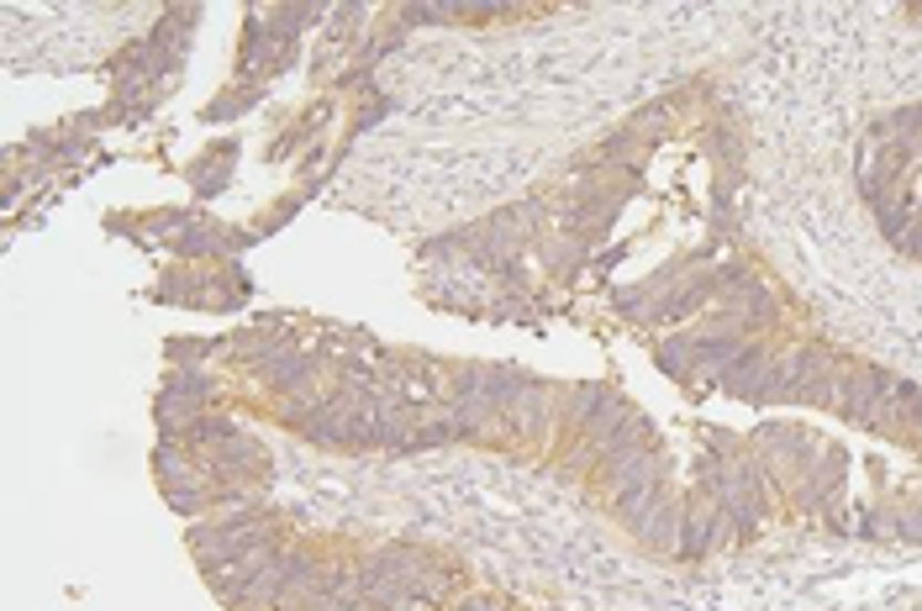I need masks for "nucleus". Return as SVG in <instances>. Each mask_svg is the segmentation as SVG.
Returning a JSON list of instances; mask_svg holds the SVG:
<instances>
[{"mask_svg":"<svg viewBox=\"0 0 922 611\" xmlns=\"http://www.w3.org/2000/svg\"><path fill=\"white\" fill-rule=\"evenodd\" d=\"M680 533H685V517H680V506H659L649 522H643V538L653 548H680Z\"/></svg>","mask_w":922,"mask_h":611,"instance_id":"2","label":"nucleus"},{"mask_svg":"<svg viewBox=\"0 0 922 611\" xmlns=\"http://www.w3.org/2000/svg\"><path fill=\"white\" fill-rule=\"evenodd\" d=\"M548 407H554V390H548V386H522V396L506 407V417L517 422V432L538 438L543 422H548Z\"/></svg>","mask_w":922,"mask_h":611,"instance_id":"1","label":"nucleus"}]
</instances>
